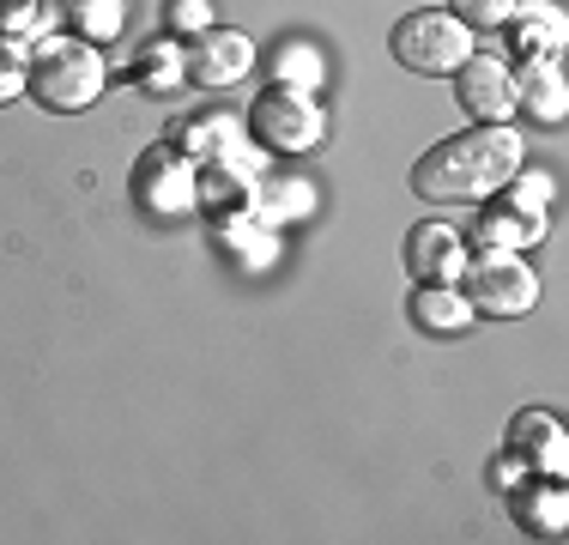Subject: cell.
Here are the masks:
<instances>
[{
	"mask_svg": "<svg viewBox=\"0 0 569 545\" xmlns=\"http://www.w3.org/2000/svg\"><path fill=\"white\" fill-rule=\"evenodd\" d=\"M128 195L146 218H188L194 212V158L182 146H146L128 170Z\"/></svg>",
	"mask_w": 569,
	"mask_h": 545,
	"instance_id": "8992f818",
	"label": "cell"
},
{
	"mask_svg": "<svg viewBox=\"0 0 569 545\" xmlns=\"http://www.w3.org/2000/svg\"><path fill=\"white\" fill-rule=\"evenodd\" d=\"M503 31H509V49H521V61H558L569 43V19L558 0H515Z\"/></svg>",
	"mask_w": 569,
	"mask_h": 545,
	"instance_id": "4fadbf2b",
	"label": "cell"
},
{
	"mask_svg": "<svg viewBox=\"0 0 569 545\" xmlns=\"http://www.w3.org/2000/svg\"><path fill=\"white\" fill-rule=\"evenodd\" d=\"M509 455L521 460L527 473H546V479H563L569 467V443H563V418L546 413V406H527V413L509 418Z\"/></svg>",
	"mask_w": 569,
	"mask_h": 545,
	"instance_id": "8fae6325",
	"label": "cell"
},
{
	"mask_svg": "<svg viewBox=\"0 0 569 545\" xmlns=\"http://www.w3.org/2000/svg\"><path fill=\"white\" fill-rule=\"evenodd\" d=\"M164 31L182 37V43H194L200 31H212V0H170V7H164Z\"/></svg>",
	"mask_w": 569,
	"mask_h": 545,
	"instance_id": "cb8c5ba5",
	"label": "cell"
},
{
	"mask_svg": "<svg viewBox=\"0 0 569 545\" xmlns=\"http://www.w3.org/2000/svg\"><path fill=\"white\" fill-rule=\"evenodd\" d=\"M467 249H509V255H527L546 242V207H533V200H521L515 188H497V195H485L479 218H472L467 230Z\"/></svg>",
	"mask_w": 569,
	"mask_h": 545,
	"instance_id": "52a82bcc",
	"label": "cell"
},
{
	"mask_svg": "<svg viewBox=\"0 0 569 545\" xmlns=\"http://www.w3.org/2000/svg\"><path fill=\"white\" fill-rule=\"evenodd\" d=\"M61 7H73V0H61Z\"/></svg>",
	"mask_w": 569,
	"mask_h": 545,
	"instance_id": "83f0119b",
	"label": "cell"
},
{
	"mask_svg": "<svg viewBox=\"0 0 569 545\" xmlns=\"http://www.w3.org/2000/svg\"><path fill=\"white\" fill-rule=\"evenodd\" d=\"M515 109L521 116H533L539 128H558L569 116V79L558 61H521V73H515Z\"/></svg>",
	"mask_w": 569,
	"mask_h": 545,
	"instance_id": "2e32d148",
	"label": "cell"
},
{
	"mask_svg": "<svg viewBox=\"0 0 569 545\" xmlns=\"http://www.w3.org/2000/svg\"><path fill=\"white\" fill-rule=\"evenodd\" d=\"M254 170L237 158L224 164H194V212L207 218V225H219V218H249L254 212Z\"/></svg>",
	"mask_w": 569,
	"mask_h": 545,
	"instance_id": "7c38bea8",
	"label": "cell"
},
{
	"mask_svg": "<svg viewBox=\"0 0 569 545\" xmlns=\"http://www.w3.org/2000/svg\"><path fill=\"white\" fill-rule=\"evenodd\" d=\"M316 207V188L303 176H284V182H261L254 188V218L261 225H284V218H303Z\"/></svg>",
	"mask_w": 569,
	"mask_h": 545,
	"instance_id": "44dd1931",
	"label": "cell"
},
{
	"mask_svg": "<svg viewBox=\"0 0 569 545\" xmlns=\"http://www.w3.org/2000/svg\"><path fill=\"white\" fill-rule=\"evenodd\" d=\"M73 24L86 43H110V37H121V24H128V7L121 0H73Z\"/></svg>",
	"mask_w": 569,
	"mask_h": 545,
	"instance_id": "7402d4cb",
	"label": "cell"
},
{
	"mask_svg": "<svg viewBox=\"0 0 569 545\" xmlns=\"http://www.w3.org/2000/svg\"><path fill=\"white\" fill-rule=\"evenodd\" d=\"M388 49H395V61L406 67V73L449 79L455 67L472 54V24L455 19L449 7H418V12H406V19L395 24Z\"/></svg>",
	"mask_w": 569,
	"mask_h": 545,
	"instance_id": "277c9868",
	"label": "cell"
},
{
	"mask_svg": "<svg viewBox=\"0 0 569 545\" xmlns=\"http://www.w3.org/2000/svg\"><path fill=\"white\" fill-rule=\"evenodd\" d=\"M467 237L442 218H425V225L406 230V272L412 285H460V267H467Z\"/></svg>",
	"mask_w": 569,
	"mask_h": 545,
	"instance_id": "9c48e42d",
	"label": "cell"
},
{
	"mask_svg": "<svg viewBox=\"0 0 569 545\" xmlns=\"http://www.w3.org/2000/svg\"><path fill=\"white\" fill-rule=\"evenodd\" d=\"M128 79L146 91V98H170V91L188 86V49L176 43V37H152V43L133 49Z\"/></svg>",
	"mask_w": 569,
	"mask_h": 545,
	"instance_id": "ac0fdd59",
	"label": "cell"
},
{
	"mask_svg": "<svg viewBox=\"0 0 569 545\" xmlns=\"http://www.w3.org/2000/svg\"><path fill=\"white\" fill-rule=\"evenodd\" d=\"M182 49H188V86H200V91H224L254 67V43L242 31H224V24L200 31L194 43H182Z\"/></svg>",
	"mask_w": 569,
	"mask_h": 545,
	"instance_id": "30bf717a",
	"label": "cell"
},
{
	"mask_svg": "<svg viewBox=\"0 0 569 545\" xmlns=\"http://www.w3.org/2000/svg\"><path fill=\"white\" fill-rule=\"evenodd\" d=\"M449 79H455V98L472 121H509L515 116V67L503 61V54L472 49Z\"/></svg>",
	"mask_w": 569,
	"mask_h": 545,
	"instance_id": "ba28073f",
	"label": "cell"
},
{
	"mask_svg": "<svg viewBox=\"0 0 569 545\" xmlns=\"http://www.w3.org/2000/svg\"><path fill=\"white\" fill-rule=\"evenodd\" d=\"M49 0H0V37H12V43H43L49 24H43Z\"/></svg>",
	"mask_w": 569,
	"mask_h": 545,
	"instance_id": "603a6c76",
	"label": "cell"
},
{
	"mask_svg": "<svg viewBox=\"0 0 569 545\" xmlns=\"http://www.w3.org/2000/svg\"><path fill=\"white\" fill-rule=\"evenodd\" d=\"M207 230H212V242H219V255L237 267H267L279 255L273 225H254V212L249 218H219V225H207Z\"/></svg>",
	"mask_w": 569,
	"mask_h": 545,
	"instance_id": "d6986e66",
	"label": "cell"
},
{
	"mask_svg": "<svg viewBox=\"0 0 569 545\" xmlns=\"http://www.w3.org/2000/svg\"><path fill=\"white\" fill-rule=\"evenodd\" d=\"M521 164H527V146L509 121H472L467 133L430 146L412 164V195L430 200V207H472V200L497 195Z\"/></svg>",
	"mask_w": 569,
	"mask_h": 545,
	"instance_id": "6da1fadb",
	"label": "cell"
},
{
	"mask_svg": "<svg viewBox=\"0 0 569 545\" xmlns=\"http://www.w3.org/2000/svg\"><path fill=\"white\" fill-rule=\"evenodd\" d=\"M103 86H110V73H103V49L98 43H86V37H43V43H31L24 91H31L43 109L79 116V109H91L103 98Z\"/></svg>",
	"mask_w": 569,
	"mask_h": 545,
	"instance_id": "7a4b0ae2",
	"label": "cell"
},
{
	"mask_svg": "<svg viewBox=\"0 0 569 545\" xmlns=\"http://www.w3.org/2000/svg\"><path fill=\"white\" fill-rule=\"evenodd\" d=\"M521 479H527V467H521V460H515L509 448H503V455L491 460V485H497V490H503V497H509V490L521 485Z\"/></svg>",
	"mask_w": 569,
	"mask_h": 545,
	"instance_id": "4316f807",
	"label": "cell"
},
{
	"mask_svg": "<svg viewBox=\"0 0 569 545\" xmlns=\"http://www.w3.org/2000/svg\"><path fill=\"white\" fill-rule=\"evenodd\" d=\"M509 7H515V0H449V12H455V19H467L472 31H503Z\"/></svg>",
	"mask_w": 569,
	"mask_h": 545,
	"instance_id": "484cf974",
	"label": "cell"
},
{
	"mask_svg": "<svg viewBox=\"0 0 569 545\" xmlns=\"http://www.w3.org/2000/svg\"><path fill=\"white\" fill-rule=\"evenodd\" d=\"M242 133H249L254 152L273 158H303L321 146L328 133V116H321L316 91H291V86H267L261 98L242 109Z\"/></svg>",
	"mask_w": 569,
	"mask_h": 545,
	"instance_id": "3957f363",
	"label": "cell"
},
{
	"mask_svg": "<svg viewBox=\"0 0 569 545\" xmlns=\"http://www.w3.org/2000/svg\"><path fill=\"white\" fill-rule=\"evenodd\" d=\"M24 73H31V54L24 43H12V37H0V109L24 91Z\"/></svg>",
	"mask_w": 569,
	"mask_h": 545,
	"instance_id": "d4e9b609",
	"label": "cell"
},
{
	"mask_svg": "<svg viewBox=\"0 0 569 545\" xmlns=\"http://www.w3.org/2000/svg\"><path fill=\"white\" fill-rule=\"evenodd\" d=\"M509 515H515V527L533 534V539H563V527H569V490H563V479L527 473V479L509 490Z\"/></svg>",
	"mask_w": 569,
	"mask_h": 545,
	"instance_id": "5bb4252c",
	"label": "cell"
},
{
	"mask_svg": "<svg viewBox=\"0 0 569 545\" xmlns=\"http://www.w3.org/2000/svg\"><path fill=\"white\" fill-rule=\"evenodd\" d=\"M460 291H467L472 309L497 321H515L539 304V272L527 267V255H509V249H472L467 267H460Z\"/></svg>",
	"mask_w": 569,
	"mask_h": 545,
	"instance_id": "5b68a950",
	"label": "cell"
},
{
	"mask_svg": "<svg viewBox=\"0 0 569 545\" xmlns=\"http://www.w3.org/2000/svg\"><path fill=\"white\" fill-rule=\"evenodd\" d=\"M321 79H328V61H321V49L303 43V37H284V43H273V54H267V86L321 91Z\"/></svg>",
	"mask_w": 569,
	"mask_h": 545,
	"instance_id": "ffe728a7",
	"label": "cell"
},
{
	"mask_svg": "<svg viewBox=\"0 0 569 545\" xmlns=\"http://www.w3.org/2000/svg\"><path fill=\"white\" fill-rule=\"evenodd\" d=\"M472 316H479V309L467 304V291H460V285H418V291L406 297V321H412L418 334H430V339L467 334Z\"/></svg>",
	"mask_w": 569,
	"mask_h": 545,
	"instance_id": "9a60e30c",
	"label": "cell"
},
{
	"mask_svg": "<svg viewBox=\"0 0 569 545\" xmlns=\"http://www.w3.org/2000/svg\"><path fill=\"white\" fill-rule=\"evenodd\" d=\"M170 146H182L194 164H224V158L242 164V121L224 116V109H194V116L176 128Z\"/></svg>",
	"mask_w": 569,
	"mask_h": 545,
	"instance_id": "e0dca14e",
	"label": "cell"
}]
</instances>
